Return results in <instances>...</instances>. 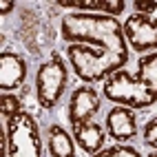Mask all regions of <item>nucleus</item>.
Segmentation results:
<instances>
[{
	"mask_svg": "<svg viewBox=\"0 0 157 157\" xmlns=\"http://www.w3.org/2000/svg\"><path fill=\"white\" fill-rule=\"evenodd\" d=\"M62 38L69 42L67 56L75 75L89 82H104L128 62V42L117 18L104 13L73 11L62 18Z\"/></svg>",
	"mask_w": 157,
	"mask_h": 157,
	"instance_id": "obj_1",
	"label": "nucleus"
},
{
	"mask_svg": "<svg viewBox=\"0 0 157 157\" xmlns=\"http://www.w3.org/2000/svg\"><path fill=\"white\" fill-rule=\"evenodd\" d=\"M104 98L128 109L153 106L157 102V51L140 58L135 75L122 69L104 80Z\"/></svg>",
	"mask_w": 157,
	"mask_h": 157,
	"instance_id": "obj_2",
	"label": "nucleus"
},
{
	"mask_svg": "<svg viewBox=\"0 0 157 157\" xmlns=\"http://www.w3.org/2000/svg\"><path fill=\"white\" fill-rule=\"evenodd\" d=\"M7 157H42L40 128L31 113L20 111L7 120Z\"/></svg>",
	"mask_w": 157,
	"mask_h": 157,
	"instance_id": "obj_3",
	"label": "nucleus"
},
{
	"mask_svg": "<svg viewBox=\"0 0 157 157\" xmlns=\"http://www.w3.org/2000/svg\"><path fill=\"white\" fill-rule=\"evenodd\" d=\"M69 84V69L62 58H51L36 73V98L42 109H53Z\"/></svg>",
	"mask_w": 157,
	"mask_h": 157,
	"instance_id": "obj_4",
	"label": "nucleus"
},
{
	"mask_svg": "<svg viewBox=\"0 0 157 157\" xmlns=\"http://www.w3.org/2000/svg\"><path fill=\"white\" fill-rule=\"evenodd\" d=\"M124 38L133 51H157V20L151 16L133 13L124 20Z\"/></svg>",
	"mask_w": 157,
	"mask_h": 157,
	"instance_id": "obj_5",
	"label": "nucleus"
},
{
	"mask_svg": "<svg viewBox=\"0 0 157 157\" xmlns=\"http://www.w3.org/2000/svg\"><path fill=\"white\" fill-rule=\"evenodd\" d=\"M98 111H100V95L95 93V89L84 84V86H78L71 93L69 111H67L71 128H75L84 122H91L93 115H98Z\"/></svg>",
	"mask_w": 157,
	"mask_h": 157,
	"instance_id": "obj_6",
	"label": "nucleus"
},
{
	"mask_svg": "<svg viewBox=\"0 0 157 157\" xmlns=\"http://www.w3.org/2000/svg\"><path fill=\"white\" fill-rule=\"evenodd\" d=\"M106 133L113 140L117 142H126L133 140L135 135L140 133L137 128V120H135V113L128 106H113L106 115Z\"/></svg>",
	"mask_w": 157,
	"mask_h": 157,
	"instance_id": "obj_7",
	"label": "nucleus"
},
{
	"mask_svg": "<svg viewBox=\"0 0 157 157\" xmlns=\"http://www.w3.org/2000/svg\"><path fill=\"white\" fill-rule=\"evenodd\" d=\"M27 78V64L13 51H2L0 53V91H13L18 86H22V82Z\"/></svg>",
	"mask_w": 157,
	"mask_h": 157,
	"instance_id": "obj_8",
	"label": "nucleus"
},
{
	"mask_svg": "<svg viewBox=\"0 0 157 157\" xmlns=\"http://www.w3.org/2000/svg\"><path fill=\"white\" fill-rule=\"evenodd\" d=\"M73 140L84 153L95 155L104 148V142H106V131H104L100 124L95 122H84L80 126L73 128Z\"/></svg>",
	"mask_w": 157,
	"mask_h": 157,
	"instance_id": "obj_9",
	"label": "nucleus"
},
{
	"mask_svg": "<svg viewBox=\"0 0 157 157\" xmlns=\"http://www.w3.org/2000/svg\"><path fill=\"white\" fill-rule=\"evenodd\" d=\"M60 7L78 9L80 13H104V16H122L126 2L124 0H58Z\"/></svg>",
	"mask_w": 157,
	"mask_h": 157,
	"instance_id": "obj_10",
	"label": "nucleus"
},
{
	"mask_svg": "<svg viewBox=\"0 0 157 157\" xmlns=\"http://www.w3.org/2000/svg\"><path fill=\"white\" fill-rule=\"evenodd\" d=\"M73 142L75 140L58 124H53L49 128V155L51 157H75Z\"/></svg>",
	"mask_w": 157,
	"mask_h": 157,
	"instance_id": "obj_11",
	"label": "nucleus"
},
{
	"mask_svg": "<svg viewBox=\"0 0 157 157\" xmlns=\"http://www.w3.org/2000/svg\"><path fill=\"white\" fill-rule=\"evenodd\" d=\"M93 157H142V155L133 146H111V148H102Z\"/></svg>",
	"mask_w": 157,
	"mask_h": 157,
	"instance_id": "obj_12",
	"label": "nucleus"
},
{
	"mask_svg": "<svg viewBox=\"0 0 157 157\" xmlns=\"http://www.w3.org/2000/svg\"><path fill=\"white\" fill-rule=\"evenodd\" d=\"M0 104H2V117L5 120H11L13 115H18L20 113V100L16 98V95H9V93H2L0 95Z\"/></svg>",
	"mask_w": 157,
	"mask_h": 157,
	"instance_id": "obj_13",
	"label": "nucleus"
},
{
	"mask_svg": "<svg viewBox=\"0 0 157 157\" xmlns=\"http://www.w3.org/2000/svg\"><path fill=\"white\" fill-rule=\"evenodd\" d=\"M142 135H144V144L157 151V117H153L148 124H146Z\"/></svg>",
	"mask_w": 157,
	"mask_h": 157,
	"instance_id": "obj_14",
	"label": "nucleus"
},
{
	"mask_svg": "<svg viewBox=\"0 0 157 157\" xmlns=\"http://www.w3.org/2000/svg\"><path fill=\"white\" fill-rule=\"evenodd\" d=\"M135 11L137 13H142V16H151V13H155L157 11V2L153 0V2H148V0H135Z\"/></svg>",
	"mask_w": 157,
	"mask_h": 157,
	"instance_id": "obj_15",
	"label": "nucleus"
},
{
	"mask_svg": "<svg viewBox=\"0 0 157 157\" xmlns=\"http://www.w3.org/2000/svg\"><path fill=\"white\" fill-rule=\"evenodd\" d=\"M13 9H16V2H2V5H0V13L7 16L9 11H13Z\"/></svg>",
	"mask_w": 157,
	"mask_h": 157,
	"instance_id": "obj_16",
	"label": "nucleus"
},
{
	"mask_svg": "<svg viewBox=\"0 0 157 157\" xmlns=\"http://www.w3.org/2000/svg\"><path fill=\"white\" fill-rule=\"evenodd\" d=\"M146 157H157V151H153V153H148Z\"/></svg>",
	"mask_w": 157,
	"mask_h": 157,
	"instance_id": "obj_17",
	"label": "nucleus"
}]
</instances>
